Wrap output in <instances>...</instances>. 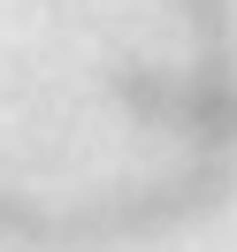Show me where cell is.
Instances as JSON below:
<instances>
[{
  "label": "cell",
  "instance_id": "obj_1",
  "mask_svg": "<svg viewBox=\"0 0 237 252\" xmlns=\"http://www.w3.org/2000/svg\"><path fill=\"white\" fill-rule=\"evenodd\" d=\"M184 16H191V38H199V62H191L184 77H169V69H123L115 92H123V107L138 115V123H153V130H169V138L214 153V145H237L230 0H184Z\"/></svg>",
  "mask_w": 237,
  "mask_h": 252
},
{
  "label": "cell",
  "instance_id": "obj_2",
  "mask_svg": "<svg viewBox=\"0 0 237 252\" xmlns=\"http://www.w3.org/2000/svg\"><path fill=\"white\" fill-rule=\"evenodd\" d=\"M206 199H222V168H191V176H176L169 191H145L138 206H100V214H38V206H8V199H0V229H8V237H54V245H69V237L153 229V221L191 214V206H206Z\"/></svg>",
  "mask_w": 237,
  "mask_h": 252
}]
</instances>
